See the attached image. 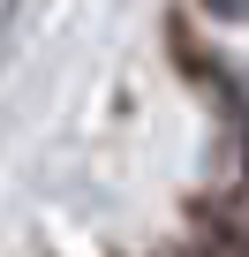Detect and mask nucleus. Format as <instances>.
<instances>
[{
    "instance_id": "obj_1",
    "label": "nucleus",
    "mask_w": 249,
    "mask_h": 257,
    "mask_svg": "<svg viewBox=\"0 0 249 257\" xmlns=\"http://www.w3.org/2000/svg\"><path fill=\"white\" fill-rule=\"evenodd\" d=\"M219 98L234 106V121H241V152H249V68H219Z\"/></svg>"
},
{
    "instance_id": "obj_2",
    "label": "nucleus",
    "mask_w": 249,
    "mask_h": 257,
    "mask_svg": "<svg viewBox=\"0 0 249 257\" xmlns=\"http://www.w3.org/2000/svg\"><path fill=\"white\" fill-rule=\"evenodd\" d=\"M211 16H226V23H234V16H249V0H211Z\"/></svg>"
}]
</instances>
